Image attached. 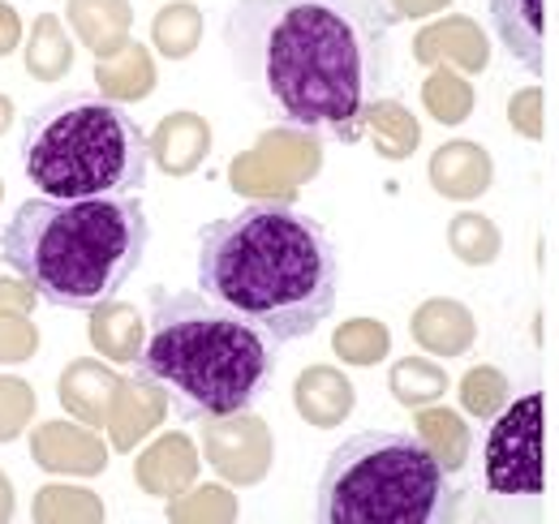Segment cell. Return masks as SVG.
Segmentation results:
<instances>
[{
	"label": "cell",
	"mask_w": 559,
	"mask_h": 524,
	"mask_svg": "<svg viewBox=\"0 0 559 524\" xmlns=\"http://www.w3.org/2000/svg\"><path fill=\"white\" fill-rule=\"evenodd\" d=\"M151 146L117 99L61 95L22 130V172L44 198L134 194Z\"/></svg>",
	"instance_id": "5b68a950"
},
{
	"label": "cell",
	"mask_w": 559,
	"mask_h": 524,
	"mask_svg": "<svg viewBox=\"0 0 559 524\" xmlns=\"http://www.w3.org/2000/svg\"><path fill=\"white\" fill-rule=\"evenodd\" d=\"M414 434L435 452V460L448 468V473H461L465 460H469V448H474V434L465 426V417L456 408H439V404H426L414 417Z\"/></svg>",
	"instance_id": "603a6c76"
},
{
	"label": "cell",
	"mask_w": 559,
	"mask_h": 524,
	"mask_svg": "<svg viewBox=\"0 0 559 524\" xmlns=\"http://www.w3.org/2000/svg\"><path fill=\"white\" fill-rule=\"evenodd\" d=\"M495 181V164L478 142H443L435 155H430V186L435 194L452 198V202H474L483 198Z\"/></svg>",
	"instance_id": "5bb4252c"
},
{
	"label": "cell",
	"mask_w": 559,
	"mask_h": 524,
	"mask_svg": "<svg viewBox=\"0 0 559 524\" xmlns=\"http://www.w3.org/2000/svg\"><path fill=\"white\" fill-rule=\"evenodd\" d=\"M117 388L121 379L104 366V361H70L61 383H57V395L66 404V413L78 417L82 426H108V413H112V400H117Z\"/></svg>",
	"instance_id": "ac0fdd59"
},
{
	"label": "cell",
	"mask_w": 559,
	"mask_h": 524,
	"mask_svg": "<svg viewBox=\"0 0 559 524\" xmlns=\"http://www.w3.org/2000/svg\"><path fill=\"white\" fill-rule=\"evenodd\" d=\"M461 404H465V413L469 417H478V421H495L503 408H508V400H512V388H508V379H503V370H495V366H474L465 379H461Z\"/></svg>",
	"instance_id": "4dcf8cb0"
},
{
	"label": "cell",
	"mask_w": 559,
	"mask_h": 524,
	"mask_svg": "<svg viewBox=\"0 0 559 524\" xmlns=\"http://www.w3.org/2000/svg\"><path fill=\"white\" fill-rule=\"evenodd\" d=\"M448 246H452V254H456L461 262H469V266H487V262L499 259L503 237H499V228H495L490 215L465 211V215H456V219L448 224Z\"/></svg>",
	"instance_id": "83f0119b"
},
{
	"label": "cell",
	"mask_w": 559,
	"mask_h": 524,
	"mask_svg": "<svg viewBox=\"0 0 559 524\" xmlns=\"http://www.w3.org/2000/svg\"><path fill=\"white\" fill-rule=\"evenodd\" d=\"M203 452L207 464L233 486H254L272 468V434L263 417H211L203 426Z\"/></svg>",
	"instance_id": "9c48e42d"
},
{
	"label": "cell",
	"mask_w": 559,
	"mask_h": 524,
	"mask_svg": "<svg viewBox=\"0 0 559 524\" xmlns=\"http://www.w3.org/2000/svg\"><path fill=\"white\" fill-rule=\"evenodd\" d=\"M392 395L405 408H426L439 395H448V374L435 361H426V357H401L392 366Z\"/></svg>",
	"instance_id": "f546056e"
},
{
	"label": "cell",
	"mask_w": 559,
	"mask_h": 524,
	"mask_svg": "<svg viewBox=\"0 0 559 524\" xmlns=\"http://www.w3.org/2000/svg\"><path fill=\"white\" fill-rule=\"evenodd\" d=\"M508 117H512V130L538 142V138H543V91H538V86L516 91L512 104H508Z\"/></svg>",
	"instance_id": "d590c367"
},
{
	"label": "cell",
	"mask_w": 559,
	"mask_h": 524,
	"mask_svg": "<svg viewBox=\"0 0 559 524\" xmlns=\"http://www.w3.org/2000/svg\"><path fill=\"white\" fill-rule=\"evenodd\" d=\"M73 66V44L57 13H39L26 35V69L39 82H61Z\"/></svg>",
	"instance_id": "d4e9b609"
},
{
	"label": "cell",
	"mask_w": 559,
	"mask_h": 524,
	"mask_svg": "<svg viewBox=\"0 0 559 524\" xmlns=\"http://www.w3.org/2000/svg\"><path fill=\"white\" fill-rule=\"evenodd\" d=\"M146 246L151 224L134 194L31 198L0 228V259L57 310L112 301Z\"/></svg>",
	"instance_id": "3957f363"
},
{
	"label": "cell",
	"mask_w": 559,
	"mask_h": 524,
	"mask_svg": "<svg viewBox=\"0 0 559 524\" xmlns=\"http://www.w3.org/2000/svg\"><path fill=\"white\" fill-rule=\"evenodd\" d=\"M66 17H70L78 44L91 48L95 57H112L130 44V26H134L130 0H70Z\"/></svg>",
	"instance_id": "ffe728a7"
},
{
	"label": "cell",
	"mask_w": 559,
	"mask_h": 524,
	"mask_svg": "<svg viewBox=\"0 0 559 524\" xmlns=\"http://www.w3.org/2000/svg\"><path fill=\"white\" fill-rule=\"evenodd\" d=\"M35 417V392L26 379L0 374V443H13Z\"/></svg>",
	"instance_id": "836d02e7"
},
{
	"label": "cell",
	"mask_w": 559,
	"mask_h": 524,
	"mask_svg": "<svg viewBox=\"0 0 559 524\" xmlns=\"http://www.w3.org/2000/svg\"><path fill=\"white\" fill-rule=\"evenodd\" d=\"M39 353V331L26 314H0V366L31 361Z\"/></svg>",
	"instance_id": "e575fe53"
},
{
	"label": "cell",
	"mask_w": 559,
	"mask_h": 524,
	"mask_svg": "<svg viewBox=\"0 0 559 524\" xmlns=\"http://www.w3.org/2000/svg\"><path fill=\"white\" fill-rule=\"evenodd\" d=\"M314 516L328 524H435L452 516L448 468L418 434L366 430L341 443L319 477Z\"/></svg>",
	"instance_id": "8992f818"
},
{
	"label": "cell",
	"mask_w": 559,
	"mask_h": 524,
	"mask_svg": "<svg viewBox=\"0 0 559 524\" xmlns=\"http://www.w3.org/2000/svg\"><path fill=\"white\" fill-rule=\"evenodd\" d=\"M0 198H4V181H0Z\"/></svg>",
	"instance_id": "b9f144b4"
},
{
	"label": "cell",
	"mask_w": 559,
	"mask_h": 524,
	"mask_svg": "<svg viewBox=\"0 0 559 524\" xmlns=\"http://www.w3.org/2000/svg\"><path fill=\"white\" fill-rule=\"evenodd\" d=\"M146 146H151V164H155L159 172H168V177H190V172H199L203 159H207L211 126L199 112H168V117L151 130Z\"/></svg>",
	"instance_id": "4fadbf2b"
},
{
	"label": "cell",
	"mask_w": 559,
	"mask_h": 524,
	"mask_svg": "<svg viewBox=\"0 0 559 524\" xmlns=\"http://www.w3.org/2000/svg\"><path fill=\"white\" fill-rule=\"evenodd\" d=\"M332 353L349 366H379L392 353V331L379 319H349L332 335Z\"/></svg>",
	"instance_id": "f1b7e54d"
},
{
	"label": "cell",
	"mask_w": 559,
	"mask_h": 524,
	"mask_svg": "<svg viewBox=\"0 0 559 524\" xmlns=\"http://www.w3.org/2000/svg\"><path fill=\"white\" fill-rule=\"evenodd\" d=\"M199 448L186 434H164L134 460V481L155 499H177L199 477Z\"/></svg>",
	"instance_id": "9a60e30c"
},
{
	"label": "cell",
	"mask_w": 559,
	"mask_h": 524,
	"mask_svg": "<svg viewBox=\"0 0 559 524\" xmlns=\"http://www.w3.org/2000/svg\"><path fill=\"white\" fill-rule=\"evenodd\" d=\"M13 516V486H9V477L0 473V521H9Z\"/></svg>",
	"instance_id": "ab89813d"
},
{
	"label": "cell",
	"mask_w": 559,
	"mask_h": 524,
	"mask_svg": "<svg viewBox=\"0 0 559 524\" xmlns=\"http://www.w3.org/2000/svg\"><path fill=\"white\" fill-rule=\"evenodd\" d=\"M13 126V99L9 95H0V133Z\"/></svg>",
	"instance_id": "60d3db41"
},
{
	"label": "cell",
	"mask_w": 559,
	"mask_h": 524,
	"mask_svg": "<svg viewBox=\"0 0 559 524\" xmlns=\"http://www.w3.org/2000/svg\"><path fill=\"white\" fill-rule=\"evenodd\" d=\"M35 301H39V293H35L22 275H17V279H0V314H9V310L26 314Z\"/></svg>",
	"instance_id": "8d00e7d4"
},
{
	"label": "cell",
	"mask_w": 559,
	"mask_h": 524,
	"mask_svg": "<svg viewBox=\"0 0 559 524\" xmlns=\"http://www.w3.org/2000/svg\"><path fill=\"white\" fill-rule=\"evenodd\" d=\"M91 344L108 361H139L142 344H146V323L126 301H99L91 310Z\"/></svg>",
	"instance_id": "7402d4cb"
},
{
	"label": "cell",
	"mask_w": 559,
	"mask_h": 524,
	"mask_svg": "<svg viewBox=\"0 0 559 524\" xmlns=\"http://www.w3.org/2000/svg\"><path fill=\"white\" fill-rule=\"evenodd\" d=\"M31 460L48 473L70 477H95L108 468V448L78 421H44L31 430Z\"/></svg>",
	"instance_id": "30bf717a"
},
{
	"label": "cell",
	"mask_w": 559,
	"mask_h": 524,
	"mask_svg": "<svg viewBox=\"0 0 559 524\" xmlns=\"http://www.w3.org/2000/svg\"><path fill=\"white\" fill-rule=\"evenodd\" d=\"M414 61L418 66H452L461 73H483L490 66L487 31L474 17H439L421 26L414 39Z\"/></svg>",
	"instance_id": "8fae6325"
},
{
	"label": "cell",
	"mask_w": 559,
	"mask_h": 524,
	"mask_svg": "<svg viewBox=\"0 0 559 524\" xmlns=\"http://www.w3.org/2000/svg\"><path fill=\"white\" fill-rule=\"evenodd\" d=\"M17 44H22V17L13 4L0 0V57H9Z\"/></svg>",
	"instance_id": "74e56055"
},
{
	"label": "cell",
	"mask_w": 559,
	"mask_h": 524,
	"mask_svg": "<svg viewBox=\"0 0 559 524\" xmlns=\"http://www.w3.org/2000/svg\"><path fill=\"white\" fill-rule=\"evenodd\" d=\"M409 335H414V344H418L421 353H430V357H461L474 344L478 323H474L469 306H461L452 297H430V301H421L418 310H414Z\"/></svg>",
	"instance_id": "2e32d148"
},
{
	"label": "cell",
	"mask_w": 559,
	"mask_h": 524,
	"mask_svg": "<svg viewBox=\"0 0 559 524\" xmlns=\"http://www.w3.org/2000/svg\"><path fill=\"white\" fill-rule=\"evenodd\" d=\"M487 486L490 495H543V395L512 400L487 434Z\"/></svg>",
	"instance_id": "52a82bcc"
},
{
	"label": "cell",
	"mask_w": 559,
	"mask_h": 524,
	"mask_svg": "<svg viewBox=\"0 0 559 524\" xmlns=\"http://www.w3.org/2000/svg\"><path fill=\"white\" fill-rule=\"evenodd\" d=\"M293 404H297V413H301L310 426L332 430V426H345V417H349L353 404H357V392H353V383L341 370H332V366H310V370H301L297 383H293Z\"/></svg>",
	"instance_id": "d6986e66"
},
{
	"label": "cell",
	"mask_w": 559,
	"mask_h": 524,
	"mask_svg": "<svg viewBox=\"0 0 559 524\" xmlns=\"http://www.w3.org/2000/svg\"><path fill=\"white\" fill-rule=\"evenodd\" d=\"M421 108L439 121V126H461L474 112V86L465 82V73L452 66H435V73L421 82Z\"/></svg>",
	"instance_id": "484cf974"
},
{
	"label": "cell",
	"mask_w": 559,
	"mask_h": 524,
	"mask_svg": "<svg viewBox=\"0 0 559 524\" xmlns=\"http://www.w3.org/2000/svg\"><path fill=\"white\" fill-rule=\"evenodd\" d=\"M323 164L319 142L310 130H272L259 138L254 151L237 155L228 168V181L241 198H259V202H293L297 186L310 181Z\"/></svg>",
	"instance_id": "ba28073f"
},
{
	"label": "cell",
	"mask_w": 559,
	"mask_h": 524,
	"mask_svg": "<svg viewBox=\"0 0 559 524\" xmlns=\"http://www.w3.org/2000/svg\"><path fill=\"white\" fill-rule=\"evenodd\" d=\"M452 0H392V13L396 17H430V13H443Z\"/></svg>",
	"instance_id": "f35d334b"
},
{
	"label": "cell",
	"mask_w": 559,
	"mask_h": 524,
	"mask_svg": "<svg viewBox=\"0 0 559 524\" xmlns=\"http://www.w3.org/2000/svg\"><path fill=\"white\" fill-rule=\"evenodd\" d=\"M237 503L224 486H199L194 495H181L168 503V521H233Z\"/></svg>",
	"instance_id": "d6a6232c"
},
{
	"label": "cell",
	"mask_w": 559,
	"mask_h": 524,
	"mask_svg": "<svg viewBox=\"0 0 559 524\" xmlns=\"http://www.w3.org/2000/svg\"><path fill=\"white\" fill-rule=\"evenodd\" d=\"M134 366L168 388L186 421H211L246 413L267 392L276 340L207 293L151 288V327Z\"/></svg>",
	"instance_id": "277c9868"
},
{
	"label": "cell",
	"mask_w": 559,
	"mask_h": 524,
	"mask_svg": "<svg viewBox=\"0 0 559 524\" xmlns=\"http://www.w3.org/2000/svg\"><path fill=\"white\" fill-rule=\"evenodd\" d=\"M95 86L117 104H139L155 91V61L146 44H126L112 57H95Z\"/></svg>",
	"instance_id": "44dd1931"
},
{
	"label": "cell",
	"mask_w": 559,
	"mask_h": 524,
	"mask_svg": "<svg viewBox=\"0 0 559 524\" xmlns=\"http://www.w3.org/2000/svg\"><path fill=\"white\" fill-rule=\"evenodd\" d=\"M366 133L379 146L383 159H409L418 151V121L409 117V108L401 99H374L366 104Z\"/></svg>",
	"instance_id": "cb8c5ba5"
},
{
	"label": "cell",
	"mask_w": 559,
	"mask_h": 524,
	"mask_svg": "<svg viewBox=\"0 0 559 524\" xmlns=\"http://www.w3.org/2000/svg\"><path fill=\"white\" fill-rule=\"evenodd\" d=\"M392 22L383 0H237L224 44L246 91L276 121L357 142Z\"/></svg>",
	"instance_id": "6da1fadb"
},
{
	"label": "cell",
	"mask_w": 559,
	"mask_h": 524,
	"mask_svg": "<svg viewBox=\"0 0 559 524\" xmlns=\"http://www.w3.org/2000/svg\"><path fill=\"white\" fill-rule=\"evenodd\" d=\"M203 39V13L199 4L190 0H173L155 13V26H151V44L168 57V61H186Z\"/></svg>",
	"instance_id": "4316f807"
},
{
	"label": "cell",
	"mask_w": 559,
	"mask_h": 524,
	"mask_svg": "<svg viewBox=\"0 0 559 524\" xmlns=\"http://www.w3.org/2000/svg\"><path fill=\"white\" fill-rule=\"evenodd\" d=\"M31 512L35 521H104V503L91 490H73V486H44Z\"/></svg>",
	"instance_id": "1f68e13d"
},
{
	"label": "cell",
	"mask_w": 559,
	"mask_h": 524,
	"mask_svg": "<svg viewBox=\"0 0 559 524\" xmlns=\"http://www.w3.org/2000/svg\"><path fill=\"white\" fill-rule=\"evenodd\" d=\"M199 288L276 344L306 340L336 310L341 259L293 202H250L199 233Z\"/></svg>",
	"instance_id": "7a4b0ae2"
},
{
	"label": "cell",
	"mask_w": 559,
	"mask_h": 524,
	"mask_svg": "<svg viewBox=\"0 0 559 524\" xmlns=\"http://www.w3.org/2000/svg\"><path fill=\"white\" fill-rule=\"evenodd\" d=\"M490 26L499 44L512 52L516 66L543 73V31H547V0H490Z\"/></svg>",
	"instance_id": "e0dca14e"
},
{
	"label": "cell",
	"mask_w": 559,
	"mask_h": 524,
	"mask_svg": "<svg viewBox=\"0 0 559 524\" xmlns=\"http://www.w3.org/2000/svg\"><path fill=\"white\" fill-rule=\"evenodd\" d=\"M168 388L159 379H151L146 370H139L134 379H121L112 413H108V434H112V452H134L139 439H146L164 413H168Z\"/></svg>",
	"instance_id": "7c38bea8"
}]
</instances>
